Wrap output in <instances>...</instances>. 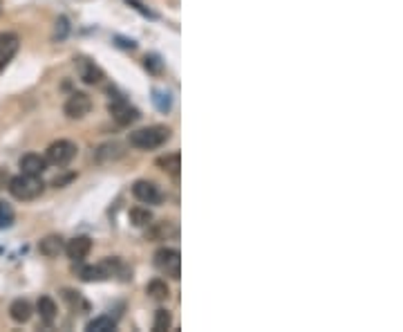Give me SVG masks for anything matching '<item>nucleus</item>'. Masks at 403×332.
<instances>
[{
  "label": "nucleus",
  "mask_w": 403,
  "mask_h": 332,
  "mask_svg": "<svg viewBox=\"0 0 403 332\" xmlns=\"http://www.w3.org/2000/svg\"><path fill=\"white\" fill-rule=\"evenodd\" d=\"M170 321H173V319H170V312L168 310H157V314H155V330H168L170 328Z\"/></svg>",
  "instance_id": "obj_21"
},
{
  "label": "nucleus",
  "mask_w": 403,
  "mask_h": 332,
  "mask_svg": "<svg viewBox=\"0 0 403 332\" xmlns=\"http://www.w3.org/2000/svg\"><path fill=\"white\" fill-rule=\"evenodd\" d=\"M157 166H162L166 173H170L173 177H177V175H179V169H182V155H179V153H170V155H166V157H159V160H157Z\"/></svg>",
  "instance_id": "obj_14"
},
{
  "label": "nucleus",
  "mask_w": 403,
  "mask_h": 332,
  "mask_svg": "<svg viewBox=\"0 0 403 332\" xmlns=\"http://www.w3.org/2000/svg\"><path fill=\"white\" fill-rule=\"evenodd\" d=\"M155 267H157L162 274L177 281L182 276V256H179V251L170 249V247H162L157 254H155Z\"/></svg>",
  "instance_id": "obj_3"
},
{
  "label": "nucleus",
  "mask_w": 403,
  "mask_h": 332,
  "mask_svg": "<svg viewBox=\"0 0 403 332\" xmlns=\"http://www.w3.org/2000/svg\"><path fill=\"white\" fill-rule=\"evenodd\" d=\"M152 103L157 105L159 113H168L170 105H173V99H170V95L164 93V90H152Z\"/></svg>",
  "instance_id": "obj_18"
},
{
  "label": "nucleus",
  "mask_w": 403,
  "mask_h": 332,
  "mask_svg": "<svg viewBox=\"0 0 403 332\" xmlns=\"http://www.w3.org/2000/svg\"><path fill=\"white\" fill-rule=\"evenodd\" d=\"M170 140V128L166 126H148L130 133V146L142 148V150H152L159 148Z\"/></svg>",
  "instance_id": "obj_2"
},
{
  "label": "nucleus",
  "mask_w": 403,
  "mask_h": 332,
  "mask_svg": "<svg viewBox=\"0 0 403 332\" xmlns=\"http://www.w3.org/2000/svg\"><path fill=\"white\" fill-rule=\"evenodd\" d=\"M132 195L144 204H157L162 200V193H159V187L148 182V180H139L132 187Z\"/></svg>",
  "instance_id": "obj_7"
},
{
  "label": "nucleus",
  "mask_w": 403,
  "mask_h": 332,
  "mask_svg": "<svg viewBox=\"0 0 403 332\" xmlns=\"http://www.w3.org/2000/svg\"><path fill=\"white\" fill-rule=\"evenodd\" d=\"M14 220H16V214L9 202H0V229H9Z\"/></svg>",
  "instance_id": "obj_19"
},
{
  "label": "nucleus",
  "mask_w": 403,
  "mask_h": 332,
  "mask_svg": "<svg viewBox=\"0 0 403 332\" xmlns=\"http://www.w3.org/2000/svg\"><path fill=\"white\" fill-rule=\"evenodd\" d=\"M16 52H19V36L11 32L0 34V72L9 66V61Z\"/></svg>",
  "instance_id": "obj_8"
},
{
  "label": "nucleus",
  "mask_w": 403,
  "mask_h": 332,
  "mask_svg": "<svg viewBox=\"0 0 403 332\" xmlns=\"http://www.w3.org/2000/svg\"><path fill=\"white\" fill-rule=\"evenodd\" d=\"M36 310H38V316L43 323H52L56 319V304L50 299V296H41L38 304H36Z\"/></svg>",
  "instance_id": "obj_13"
},
{
  "label": "nucleus",
  "mask_w": 403,
  "mask_h": 332,
  "mask_svg": "<svg viewBox=\"0 0 403 332\" xmlns=\"http://www.w3.org/2000/svg\"><path fill=\"white\" fill-rule=\"evenodd\" d=\"M32 306H29V301L25 299H16L14 304L9 306V316L16 323H27L29 319H32Z\"/></svg>",
  "instance_id": "obj_11"
},
{
  "label": "nucleus",
  "mask_w": 403,
  "mask_h": 332,
  "mask_svg": "<svg viewBox=\"0 0 403 332\" xmlns=\"http://www.w3.org/2000/svg\"><path fill=\"white\" fill-rule=\"evenodd\" d=\"M81 79L90 85H95L103 79V72L95 66V63H90V61H81Z\"/></svg>",
  "instance_id": "obj_15"
},
{
  "label": "nucleus",
  "mask_w": 403,
  "mask_h": 332,
  "mask_svg": "<svg viewBox=\"0 0 403 332\" xmlns=\"http://www.w3.org/2000/svg\"><path fill=\"white\" fill-rule=\"evenodd\" d=\"M146 292H148L150 299H155V301H166V299H168V285H166L164 281H159V279H155V281L148 283Z\"/></svg>",
  "instance_id": "obj_17"
},
{
  "label": "nucleus",
  "mask_w": 403,
  "mask_h": 332,
  "mask_svg": "<svg viewBox=\"0 0 403 332\" xmlns=\"http://www.w3.org/2000/svg\"><path fill=\"white\" fill-rule=\"evenodd\" d=\"M5 182H7V173H5V171H0V189L5 187Z\"/></svg>",
  "instance_id": "obj_22"
},
{
  "label": "nucleus",
  "mask_w": 403,
  "mask_h": 332,
  "mask_svg": "<svg viewBox=\"0 0 403 332\" xmlns=\"http://www.w3.org/2000/svg\"><path fill=\"white\" fill-rule=\"evenodd\" d=\"M9 193L14 195L16 200H36L38 195L45 191V185H43V180L41 175H29V173H21L16 177H11L9 180Z\"/></svg>",
  "instance_id": "obj_1"
},
{
  "label": "nucleus",
  "mask_w": 403,
  "mask_h": 332,
  "mask_svg": "<svg viewBox=\"0 0 403 332\" xmlns=\"http://www.w3.org/2000/svg\"><path fill=\"white\" fill-rule=\"evenodd\" d=\"M74 155H76V146L70 140H58L48 148L45 160L52 166H68L74 160Z\"/></svg>",
  "instance_id": "obj_5"
},
{
  "label": "nucleus",
  "mask_w": 403,
  "mask_h": 332,
  "mask_svg": "<svg viewBox=\"0 0 403 332\" xmlns=\"http://www.w3.org/2000/svg\"><path fill=\"white\" fill-rule=\"evenodd\" d=\"M45 169H48V160L41 157V155L29 153V155L21 157V171H23V173H29V175H43Z\"/></svg>",
  "instance_id": "obj_10"
},
{
  "label": "nucleus",
  "mask_w": 403,
  "mask_h": 332,
  "mask_svg": "<svg viewBox=\"0 0 403 332\" xmlns=\"http://www.w3.org/2000/svg\"><path fill=\"white\" fill-rule=\"evenodd\" d=\"M130 220H132L135 227H148L150 220H152V216H150L148 209H132V211H130Z\"/></svg>",
  "instance_id": "obj_20"
},
{
  "label": "nucleus",
  "mask_w": 403,
  "mask_h": 332,
  "mask_svg": "<svg viewBox=\"0 0 403 332\" xmlns=\"http://www.w3.org/2000/svg\"><path fill=\"white\" fill-rule=\"evenodd\" d=\"M63 238L61 236H48V238H43L41 243H38V251L43 256H48V259H56V256L63 251Z\"/></svg>",
  "instance_id": "obj_12"
},
{
  "label": "nucleus",
  "mask_w": 403,
  "mask_h": 332,
  "mask_svg": "<svg viewBox=\"0 0 403 332\" xmlns=\"http://www.w3.org/2000/svg\"><path fill=\"white\" fill-rule=\"evenodd\" d=\"M115 328H117V319H112V316H108V314L97 316V319H92V321L88 323V330H90V332H110V330H115Z\"/></svg>",
  "instance_id": "obj_16"
},
{
  "label": "nucleus",
  "mask_w": 403,
  "mask_h": 332,
  "mask_svg": "<svg viewBox=\"0 0 403 332\" xmlns=\"http://www.w3.org/2000/svg\"><path fill=\"white\" fill-rule=\"evenodd\" d=\"M92 108V101L85 93H74L70 95V99L66 101V115L70 119H81L90 113Z\"/></svg>",
  "instance_id": "obj_6"
},
{
  "label": "nucleus",
  "mask_w": 403,
  "mask_h": 332,
  "mask_svg": "<svg viewBox=\"0 0 403 332\" xmlns=\"http://www.w3.org/2000/svg\"><path fill=\"white\" fill-rule=\"evenodd\" d=\"M108 113L112 115V119L119 126H130V124L137 122L139 117H142L135 105H130L123 97H117V99H112L110 103H108Z\"/></svg>",
  "instance_id": "obj_4"
},
{
  "label": "nucleus",
  "mask_w": 403,
  "mask_h": 332,
  "mask_svg": "<svg viewBox=\"0 0 403 332\" xmlns=\"http://www.w3.org/2000/svg\"><path fill=\"white\" fill-rule=\"evenodd\" d=\"M63 249H66V254H68L70 261L81 263L85 256L90 254V249H92V240H90L88 236H76V238L70 240V243H68Z\"/></svg>",
  "instance_id": "obj_9"
}]
</instances>
